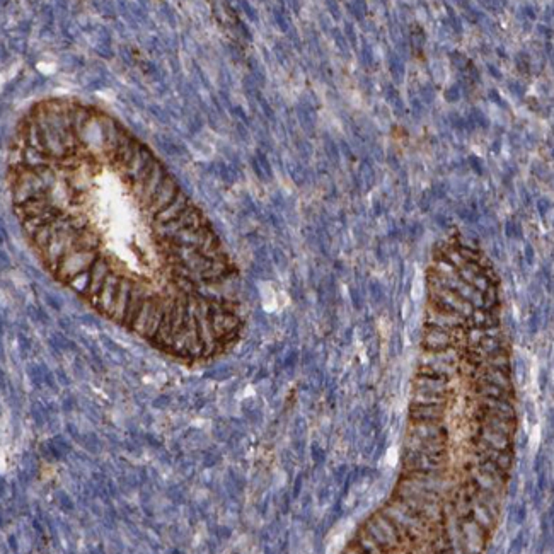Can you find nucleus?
<instances>
[{"label":"nucleus","instance_id":"f257e3e1","mask_svg":"<svg viewBox=\"0 0 554 554\" xmlns=\"http://www.w3.org/2000/svg\"><path fill=\"white\" fill-rule=\"evenodd\" d=\"M14 212L38 260L96 312L186 364L242 327L239 275L147 144L75 99L36 103L10 142Z\"/></svg>","mask_w":554,"mask_h":554}]
</instances>
